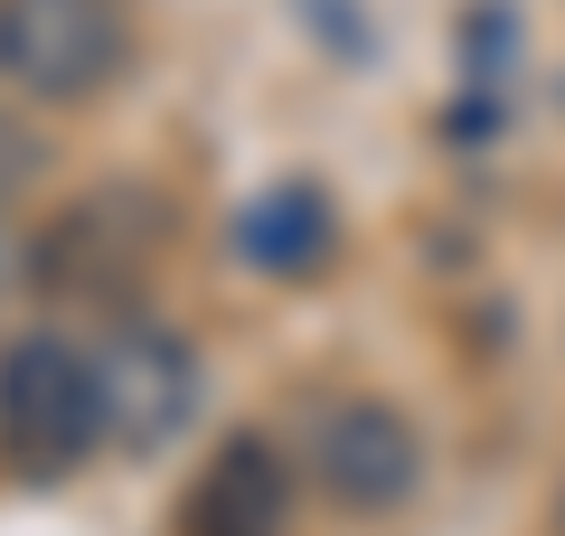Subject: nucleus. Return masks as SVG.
Listing matches in <instances>:
<instances>
[{"label":"nucleus","mask_w":565,"mask_h":536,"mask_svg":"<svg viewBox=\"0 0 565 536\" xmlns=\"http://www.w3.org/2000/svg\"><path fill=\"white\" fill-rule=\"evenodd\" d=\"M161 245H170V207L151 189H85L29 236V282L76 311H122L151 282Z\"/></svg>","instance_id":"nucleus-1"},{"label":"nucleus","mask_w":565,"mask_h":536,"mask_svg":"<svg viewBox=\"0 0 565 536\" xmlns=\"http://www.w3.org/2000/svg\"><path fill=\"white\" fill-rule=\"evenodd\" d=\"M104 442V396H95V349L66 330H29L0 349V461L20 480H66Z\"/></svg>","instance_id":"nucleus-2"},{"label":"nucleus","mask_w":565,"mask_h":536,"mask_svg":"<svg viewBox=\"0 0 565 536\" xmlns=\"http://www.w3.org/2000/svg\"><path fill=\"white\" fill-rule=\"evenodd\" d=\"M114 0H0V76L39 104H95L122 76Z\"/></svg>","instance_id":"nucleus-3"},{"label":"nucleus","mask_w":565,"mask_h":536,"mask_svg":"<svg viewBox=\"0 0 565 536\" xmlns=\"http://www.w3.org/2000/svg\"><path fill=\"white\" fill-rule=\"evenodd\" d=\"M95 396H104V442L114 452H161L199 415V357L161 320H114L95 339Z\"/></svg>","instance_id":"nucleus-4"},{"label":"nucleus","mask_w":565,"mask_h":536,"mask_svg":"<svg viewBox=\"0 0 565 536\" xmlns=\"http://www.w3.org/2000/svg\"><path fill=\"white\" fill-rule=\"evenodd\" d=\"M311 480L349 517H386V508H405L424 490V433L386 396H340L311 424Z\"/></svg>","instance_id":"nucleus-5"},{"label":"nucleus","mask_w":565,"mask_h":536,"mask_svg":"<svg viewBox=\"0 0 565 536\" xmlns=\"http://www.w3.org/2000/svg\"><path fill=\"white\" fill-rule=\"evenodd\" d=\"M292 527V461L264 433H226L180 499V536H282Z\"/></svg>","instance_id":"nucleus-6"},{"label":"nucleus","mask_w":565,"mask_h":536,"mask_svg":"<svg viewBox=\"0 0 565 536\" xmlns=\"http://www.w3.org/2000/svg\"><path fill=\"white\" fill-rule=\"evenodd\" d=\"M330 245H340V207H330L311 179H282V189H264L236 217V255L255 264V274H321Z\"/></svg>","instance_id":"nucleus-7"},{"label":"nucleus","mask_w":565,"mask_h":536,"mask_svg":"<svg viewBox=\"0 0 565 536\" xmlns=\"http://www.w3.org/2000/svg\"><path fill=\"white\" fill-rule=\"evenodd\" d=\"M29 160H39V151H29V132H20L10 114H0V199H10V189L29 179Z\"/></svg>","instance_id":"nucleus-8"},{"label":"nucleus","mask_w":565,"mask_h":536,"mask_svg":"<svg viewBox=\"0 0 565 536\" xmlns=\"http://www.w3.org/2000/svg\"><path fill=\"white\" fill-rule=\"evenodd\" d=\"M556 527H565V490H556Z\"/></svg>","instance_id":"nucleus-9"}]
</instances>
